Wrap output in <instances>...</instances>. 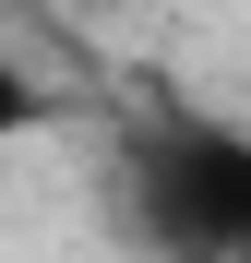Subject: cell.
I'll return each instance as SVG.
<instances>
[{
    "mask_svg": "<svg viewBox=\"0 0 251 263\" xmlns=\"http://www.w3.org/2000/svg\"><path fill=\"white\" fill-rule=\"evenodd\" d=\"M36 120H48L36 72H24V60H0V144H12V132H36Z\"/></svg>",
    "mask_w": 251,
    "mask_h": 263,
    "instance_id": "2",
    "label": "cell"
},
{
    "mask_svg": "<svg viewBox=\"0 0 251 263\" xmlns=\"http://www.w3.org/2000/svg\"><path fill=\"white\" fill-rule=\"evenodd\" d=\"M132 215L156 251L180 263H239L251 251V144L216 120H180V132H144L132 144Z\"/></svg>",
    "mask_w": 251,
    "mask_h": 263,
    "instance_id": "1",
    "label": "cell"
}]
</instances>
